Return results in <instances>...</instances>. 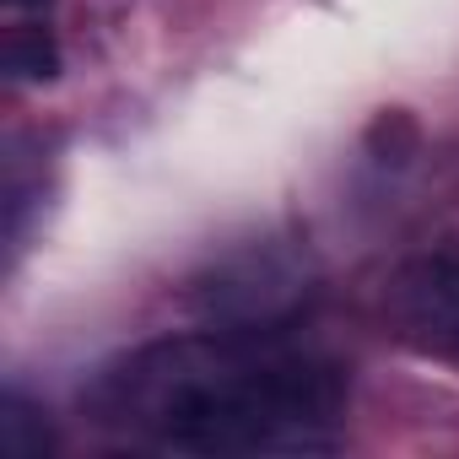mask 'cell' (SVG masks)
I'll use <instances>...</instances> for the list:
<instances>
[{"instance_id": "7a4b0ae2", "label": "cell", "mask_w": 459, "mask_h": 459, "mask_svg": "<svg viewBox=\"0 0 459 459\" xmlns=\"http://www.w3.org/2000/svg\"><path fill=\"white\" fill-rule=\"evenodd\" d=\"M389 314L411 346L459 357V255H427L405 265L389 287Z\"/></svg>"}, {"instance_id": "277c9868", "label": "cell", "mask_w": 459, "mask_h": 459, "mask_svg": "<svg viewBox=\"0 0 459 459\" xmlns=\"http://www.w3.org/2000/svg\"><path fill=\"white\" fill-rule=\"evenodd\" d=\"M6 76L12 82H55L60 76V49L44 28H12L6 39Z\"/></svg>"}, {"instance_id": "5b68a950", "label": "cell", "mask_w": 459, "mask_h": 459, "mask_svg": "<svg viewBox=\"0 0 459 459\" xmlns=\"http://www.w3.org/2000/svg\"><path fill=\"white\" fill-rule=\"evenodd\" d=\"M6 6H17V12H33V6H49V0H6Z\"/></svg>"}, {"instance_id": "6da1fadb", "label": "cell", "mask_w": 459, "mask_h": 459, "mask_svg": "<svg viewBox=\"0 0 459 459\" xmlns=\"http://www.w3.org/2000/svg\"><path fill=\"white\" fill-rule=\"evenodd\" d=\"M87 411L146 448L325 454L341 437L346 373L281 330L221 325L130 351L87 389Z\"/></svg>"}, {"instance_id": "3957f363", "label": "cell", "mask_w": 459, "mask_h": 459, "mask_svg": "<svg viewBox=\"0 0 459 459\" xmlns=\"http://www.w3.org/2000/svg\"><path fill=\"white\" fill-rule=\"evenodd\" d=\"M0 448H6L12 459H44V454L55 448L49 421H44L22 394H6V400H0Z\"/></svg>"}]
</instances>
